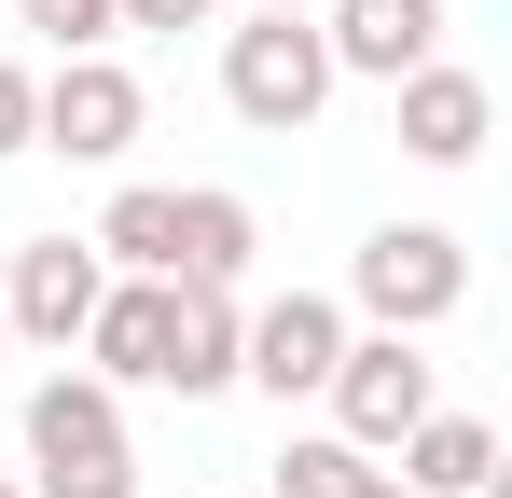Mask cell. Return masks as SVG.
Returning <instances> with one entry per match:
<instances>
[{
  "instance_id": "cell-10",
  "label": "cell",
  "mask_w": 512,
  "mask_h": 498,
  "mask_svg": "<svg viewBox=\"0 0 512 498\" xmlns=\"http://www.w3.org/2000/svg\"><path fill=\"white\" fill-rule=\"evenodd\" d=\"M485 125H499V97H485L471 70H443V56L402 70V153H416V166H471V153H485Z\"/></svg>"
},
{
  "instance_id": "cell-4",
  "label": "cell",
  "mask_w": 512,
  "mask_h": 498,
  "mask_svg": "<svg viewBox=\"0 0 512 498\" xmlns=\"http://www.w3.org/2000/svg\"><path fill=\"white\" fill-rule=\"evenodd\" d=\"M97 249L84 236H42V249H14L0 263V332H28V346H84V319H97Z\"/></svg>"
},
{
  "instance_id": "cell-1",
  "label": "cell",
  "mask_w": 512,
  "mask_h": 498,
  "mask_svg": "<svg viewBox=\"0 0 512 498\" xmlns=\"http://www.w3.org/2000/svg\"><path fill=\"white\" fill-rule=\"evenodd\" d=\"M28 498H139L125 471V402L97 388V374H42L28 388Z\"/></svg>"
},
{
  "instance_id": "cell-3",
  "label": "cell",
  "mask_w": 512,
  "mask_h": 498,
  "mask_svg": "<svg viewBox=\"0 0 512 498\" xmlns=\"http://www.w3.org/2000/svg\"><path fill=\"white\" fill-rule=\"evenodd\" d=\"M457 291H471V249L443 236V222H388V236H360V305H374V332L457 319Z\"/></svg>"
},
{
  "instance_id": "cell-19",
  "label": "cell",
  "mask_w": 512,
  "mask_h": 498,
  "mask_svg": "<svg viewBox=\"0 0 512 498\" xmlns=\"http://www.w3.org/2000/svg\"><path fill=\"white\" fill-rule=\"evenodd\" d=\"M360 498H416V485H402V471H374V485H360Z\"/></svg>"
},
{
  "instance_id": "cell-2",
  "label": "cell",
  "mask_w": 512,
  "mask_h": 498,
  "mask_svg": "<svg viewBox=\"0 0 512 498\" xmlns=\"http://www.w3.org/2000/svg\"><path fill=\"white\" fill-rule=\"evenodd\" d=\"M222 97H236V125L291 139V125H319V97H333V42H319L305 14H263V28L222 42Z\"/></svg>"
},
{
  "instance_id": "cell-12",
  "label": "cell",
  "mask_w": 512,
  "mask_h": 498,
  "mask_svg": "<svg viewBox=\"0 0 512 498\" xmlns=\"http://www.w3.org/2000/svg\"><path fill=\"white\" fill-rule=\"evenodd\" d=\"M402 485L416 498H485L499 485V429L485 415H416L402 429Z\"/></svg>"
},
{
  "instance_id": "cell-11",
  "label": "cell",
  "mask_w": 512,
  "mask_h": 498,
  "mask_svg": "<svg viewBox=\"0 0 512 498\" xmlns=\"http://www.w3.org/2000/svg\"><path fill=\"white\" fill-rule=\"evenodd\" d=\"M167 277H180V291H236V277H250V194H222V180H208V194H180Z\"/></svg>"
},
{
  "instance_id": "cell-21",
  "label": "cell",
  "mask_w": 512,
  "mask_h": 498,
  "mask_svg": "<svg viewBox=\"0 0 512 498\" xmlns=\"http://www.w3.org/2000/svg\"><path fill=\"white\" fill-rule=\"evenodd\" d=\"M0 498H28V485H0Z\"/></svg>"
},
{
  "instance_id": "cell-17",
  "label": "cell",
  "mask_w": 512,
  "mask_h": 498,
  "mask_svg": "<svg viewBox=\"0 0 512 498\" xmlns=\"http://www.w3.org/2000/svg\"><path fill=\"white\" fill-rule=\"evenodd\" d=\"M28 111H42V83H28L14 56H0V153H28Z\"/></svg>"
},
{
  "instance_id": "cell-5",
  "label": "cell",
  "mask_w": 512,
  "mask_h": 498,
  "mask_svg": "<svg viewBox=\"0 0 512 498\" xmlns=\"http://www.w3.org/2000/svg\"><path fill=\"white\" fill-rule=\"evenodd\" d=\"M333 415H346V443H360V457H374V443H402L416 415H443V388H429V360H416V332L346 346V360H333Z\"/></svg>"
},
{
  "instance_id": "cell-7",
  "label": "cell",
  "mask_w": 512,
  "mask_h": 498,
  "mask_svg": "<svg viewBox=\"0 0 512 498\" xmlns=\"http://www.w3.org/2000/svg\"><path fill=\"white\" fill-rule=\"evenodd\" d=\"M167 346H180V291H167V277H125V291H97V319H84L97 388H167Z\"/></svg>"
},
{
  "instance_id": "cell-18",
  "label": "cell",
  "mask_w": 512,
  "mask_h": 498,
  "mask_svg": "<svg viewBox=\"0 0 512 498\" xmlns=\"http://www.w3.org/2000/svg\"><path fill=\"white\" fill-rule=\"evenodd\" d=\"M125 28H208V0H111Z\"/></svg>"
},
{
  "instance_id": "cell-20",
  "label": "cell",
  "mask_w": 512,
  "mask_h": 498,
  "mask_svg": "<svg viewBox=\"0 0 512 498\" xmlns=\"http://www.w3.org/2000/svg\"><path fill=\"white\" fill-rule=\"evenodd\" d=\"M263 14H319V0H263Z\"/></svg>"
},
{
  "instance_id": "cell-16",
  "label": "cell",
  "mask_w": 512,
  "mask_h": 498,
  "mask_svg": "<svg viewBox=\"0 0 512 498\" xmlns=\"http://www.w3.org/2000/svg\"><path fill=\"white\" fill-rule=\"evenodd\" d=\"M14 14H28V28H42L56 56H111V28H125L111 0H14Z\"/></svg>"
},
{
  "instance_id": "cell-14",
  "label": "cell",
  "mask_w": 512,
  "mask_h": 498,
  "mask_svg": "<svg viewBox=\"0 0 512 498\" xmlns=\"http://www.w3.org/2000/svg\"><path fill=\"white\" fill-rule=\"evenodd\" d=\"M167 236H180V194L167 180H125V194H111V222H97V263H139V277H167Z\"/></svg>"
},
{
  "instance_id": "cell-9",
  "label": "cell",
  "mask_w": 512,
  "mask_h": 498,
  "mask_svg": "<svg viewBox=\"0 0 512 498\" xmlns=\"http://www.w3.org/2000/svg\"><path fill=\"white\" fill-rule=\"evenodd\" d=\"M333 70H374V83H402L443 56V0H333Z\"/></svg>"
},
{
  "instance_id": "cell-8",
  "label": "cell",
  "mask_w": 512,
  "mask_h": 498,
  "mask_svg": "<svg viewBox=\"0 0 512 498\" xmlns=\"http://www.w3.org/2000/svg\"><path fill=\"white\" fill-rule=\"evenodd\" d=\"M333 360H346V319L319 305V291H291V305H263V319L236 332V374H250V388H277V402L333 388Z\"/></svg>"
},
{
  "instance_id": "cell-15",
  "label": "cell",
  "mask_w": 512,
  "mask_h": 498,
  "mask_svg": "<svg viewBox=\"0 0 512 498\" xmlns=\"http://www.w3.org/2000/svg\"><path fill=\"white\" fill-rule=\"evenodd\" d=\"M360 485H374V457H360L346 429H319V443L277 457V498H360Z\"/></svg>"
},
{
  "instance_id": "cell-6",
  "label": "cell",
  "mask_w": 512,
  "mask_h": 498,
  "mask_svg": "<svg viewBox=\"0 0 512 498\" xmlns=\"http://www.w3.org/2000/svg\"><path fill=\"white\" fill-rule=\"evenodd\" d=\"M28 139H56L70 166H125V153H139V83L111 70V56H70V70L42 83Z\"/></svg>"
},
{
  "instance_id": "cell-13",
  "label": "cell",
  "mask_w": 512,
  "mask_h": 498,
  "mask_svg": "<svg viewBox=\"0 0 512 498\" xmlns=\"http://www.w3.org/2000/svg\"><path fill=\"white\" fill-rule=\"evenodd\" d=\"M167 291H180V277H167ZM236 332H250V319H236L222 291H180V346H167V388H180V402L236 388Z\"/></svg>"
}]
</instances>
